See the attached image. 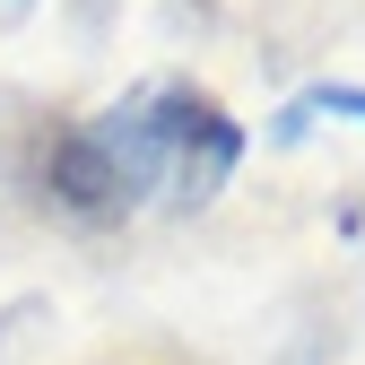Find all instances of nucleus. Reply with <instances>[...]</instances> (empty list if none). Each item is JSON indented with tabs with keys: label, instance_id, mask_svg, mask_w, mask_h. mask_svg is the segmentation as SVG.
I'll return each instance as SVG.
<instances>
[{
	"label": "nucleus",
	"instance_id": "nucleus-1",
	"mask_svg": "<svg viewBox=\"0 0 365 365\" xmlns=\"http://www.w3.org/2000/svg\"><path fill=\"white\" fill-rule=\"evenodd\" d=\"M148 130H157V157L174 174L182 200H209L226 174H235L244 157V130L217 113V96H200V87H157L148 96Z\"/></svg>",
	"mask_w": 365,
	"mask_h": 365
}]
</instances>
